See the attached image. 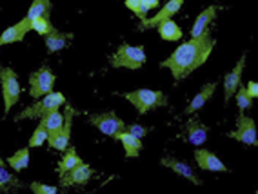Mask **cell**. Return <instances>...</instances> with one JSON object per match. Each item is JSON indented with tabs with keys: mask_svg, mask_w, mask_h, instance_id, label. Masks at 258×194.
<instances>
[{
	"mask_svg": "<svg viewBox=\"0 0 258 194\" xmlns=\"http://www.w3.org/2000/svg\"><path fill=\"white\" fill-rule=\"evenodd\" d=\"M213 47H215V40H213V37L206 29L199 37L191 38L185 44H180L175 51L169 55V58L162 62L160 67L171 69L175 80H182L185 76H189L195 69H199L200 65L208 60Z\"/></svg>",
	"mask_w": 258,
	"mask_h": 194,
	"instance_id": "obj_1",
	"label": "cell"
},
{
	"mask_svg": "<svg viewBox=\"0 0 258 194\" xmlns=\"http://www.w3.org/2000/svg\"><path fill=\"white\" fill-rule=\"evenodd\" d=\"M125 100L133 104L137 107V111L140 115L157 109V107H166L167 106V96L162 91H153V89H137V91L125 92Z\"/></svg>",
	"mask_w": 258,
	"mask_h": 194,
	"instance_id": "obj_2",
	"label": "cell"
},
{
	"mask_svg": "<svg viewBox=\"0 0 258 194\" xmlns=\"http://www.w3.org/2000/svg\"><path fill=\"white\" fill-rule=\"evenodd\" d=\"M64 104H66V96L62 92L51 91L44 96V100L35 102L33 106L26 107L19 116H15V120L20 122V120H26V118H44L47 113L55 111V109H58V107L64 106Z\"/></svg>",
	"mask_w": 258,
	"mask_h": 194,
	"instance_id": "obj_3",
	"label": "cell"
},
{
	"mask_svg": "<svg viewBox=\"0 0 258 194\" xmlns=\"http://www.w3.org/2000/svg\"><path fill=\"white\" fill-rule=\"evenodd\" d=\"M113 67H125V69H140L146 64V51L144 47H133L129 44H122L116 53L111 56Z\"/></svg>",
	"mask_w": 258,
	"mask_h": 194,
	"instance_id": "obj_4",
	"label": "cell"
},
{
	"mask_svg": "<svg viewBox=\"0 0 258 194\" xmlns=\"http://www.w3.org/2000/svg\"><path fill=\"white\" fill-rule=\"evenodd\" d=\"M0 82H2V96H4V113L8 115L20 98L19 76L10 67H0Z\"/></svg>",
	"mask_w": 258,
	"mask_h": 194,
	"instance_id": "obj_5",
	"label": "cell"
},
{
	"mask_svg": "<svg viewBox=\"0 0 258 194\" xmlns=\"http://www.w3.org/2000/svg\"><path fill=\"white\" fill-rule=\"evenodd\" d=\"M53 85H55V74L49 69V65H42L40 69L29 74V94L35 100L53 91Z\"/></svg>",
	"mask_w": 258,
	"mask_h": 194,
	"instance_id": "obj_6",
	"label": "cell"
},
{
	"mask_svg": "<svg viewBox=\"0 0 258 194\" xmlns=\"http://www.w3.org/2000/svg\"><path fill=\"white\" fill-rule=\"evenodd\" d=\"M75 109L71 106L66 107V113H64V124L62 127L56 131H49L47 133V142L53 149L56 151H66L68 145H70V138H71V122H73V115H75Z\"/></svg>",
	"mask_w": 258,
	"mask_h": 194,
	"instance_id": "obj_7",
	"label": "cell"
},
{
	"mask_svg": "<svg viewBox=\"0 0 258 194\" xmlns=\"http://www.w3.org/2000/svg\"><path fill=\"white\" fill-rule=\"evenodd\" d=\"M229 138H235L238 142L245 143V145H258V140H256V125L251 118L244 115V113H240L238 118H236V131H231L227 133Z\"/></svg>",
	"mask_w": 258,
	"mask_h": 194,
	"instance_id": "obj_8",
	"label": "cell"
},
{
	"mask_svg": "<svg viewBox=\"0 0 258 194\" xmlns=\"http://www.w3.org/2000/svg\"><path fill=\"white\" fill-rule=\"evenodd\" d=\"M89 124L95 125L102 134H107V136H115L116 133H122L125 129L124 120H120L113 111L89 116Z\"/></svg>",
	"mask_w": 258,
	"mask_h": 194,
	"instance_id": "obj_9",
	"label": "cell"
},
{
	"mask_svg": "<svg viewBox=\"0 0 258 194\" xmlns=\"http://www.w3.org/2000/svg\"><path fill=\"white\" fill-rule=\"evenodd\" d=\"M208 125H204L199 118H191L189 122H185L180 138L191 145H204L208 140Z\"/></svg>",
	"mask_w": 258,
	"mask_h": 194,
	"instance_id": "obj_10",
	"label": "cell"
},
{
	"mask_svg": "<svg viewBox=\"0 0 258 194\" xmlns=\"http://www.w3.org/2000/svg\"><path fill=\"white\" fill-rule=\"evenodd\" d=\"M245 58H247V55L244 53V55L240 56L238 64L233 67V71H229V73L224 76V100H226V104L229 102L231 96L235 94L238 85L242 83V73H244Z\"/></svg>",
	"mask_w": 258,
	"mask_h": 194,
	"instance_id": "obj_11",
	"label": "cell"
},
{
	"mask_svg": "<svg viewBox=\"0 0 258 194\" xmlns=\"http://www.w3.org/2000/svg\"><path fill=\"white\" fill-rule=\"evenodd\" d=\"M182 4H184V0H169L164 8H162L160 11H158L153 19H144L142 22H140V26H139V29L140 31H146V29H149V28H157L158 24H162L164 20H169V19H173V15H176L178 13V10L182 8Z\"/></svg>",
	"mask_w": 258,
	"mask_h": 194,
	"instance_id": "obj_12",
	"label": "cell"
},
{
	"mask_svg": "<svg viewBox=\"0 0 258 194\" xmlns=\"http://www.w3.org/2000/svg\"><path fill=\"white\" fill-rule=\"evenodd\" d=\"M93 174H95V171L82 162L80 165L73 167L70 172H66L64 176H60V178H62L60 183H62V187H70V185H86L93 178Z\"/></svg>",
	"mask_w": 258,
	"mask_h": 194,
	"instance_id": "obj_13",
	"label": "cell"
},
{
	"mask_svg": "<svg viewBox=\"0 0 258 194\" xmlns=\"http://www.w3.org/2000/svg\"><path fill=\"white\" fill-rule=\"evenodd\" d=\"M195 160L199 163L202 171H211V172H227V167L218 160L217 154H213L208 149H197L195 151Z\"/></svg>",
	"mask_w": 258,
	"mask_h": 194,
	"instance_id": "obj_14",
	"label": "cell"
},
{
	"mask_svg": "<svg viewBox=\"0 0 258 194\" xmlns=\"http://www.w3.org/2000/svg\"><path fill=\"white\" fill-rule=\"evenodd\" d=\"M29 29H31V20H28V19L20 20L19 24L8 28L0 35V47L6 46V44H13V42L24 40V37H26V33H28Z\"/></svg>",
	"mask_w": 258,
	"mask_h": 194,
	"instance_id": "obj_15",
	"label": "cell"
},
{
	"mask_svg": "<svg viewBox=\"0 0 258 194\" xmlns=\"http://www.w3.org/2000/svg\"><path fill=\"white\" fill-rule=\"evenodd\" d=\"M160 163L164 167H169V169H173V171H175L176 174L187 178V180L193 181L195 185H200V183H202V180H200L199 176L195 174V171L187 165V163L180 162V160H175V158H169V156H164V158H162Z\"/></svg>",
	"mask_w": 258,
	"mask_h": 194,
	"instance_id": "obj_16",
	"label": "cell"
},
{
	"mask_svg": "<svg viewBox=\"0 0 258 194\" xmlns=\"http://www.w3.org/2000/svg\"><path fill=\"white\" fill-rule=\"evenodd\" d=\"M113 138L122 142V145H124V151H125V156H127V158H137L140 154V151H142V147H144L142 140L137 138V136H133V134L125 133V131H122V133H116Z\"/></svg>",
	"mask_w": 258,
	"mask_h": 194,
	"instance_id": "obj_17",
	"label": "cell"
},
{
	"mask_svg": "<svg viewBox=\"0 0 258 194\" xmlns=\"http://www.w3.org/2000/svg\"><path fill=\"white\" fill-rule=\"evenodd\" d=\"M215 17H217V6L206 8V10L197 17V20H195L193 29H191V37L195 38V37H199V35H202V33L209 28V24L215 20Z\"/></svg>",
	"mask_w": 258,
	"mask_h": 194,
	"instance_id": "obj_18",
	"label": "cell"
},
{
	"mask_svg": "<svg viewBox=\"0 0 258 194\" xmlns=\"http://www.w3.org/2000/svg\"><path fill=\"white\" fill-rule=\"evenodd\" d=\"M215 89H217V83H206L202 89H200V92L197 94V96L191 100V104H189L187 107H185V115H193V113H197L200 109V107H204V104L209 102V98L213 96V92H215Z\"/></svg>",
	"mask_w": 258,
	"mask_h": 194,
	"instance_id": "obj_19",
	"label": "cell"
},
{
	"mask_svg": "<svg viewBox=\"0 0 258 194\" xmlns=\"http://www.w3.org/2000/svg\"><path fill=\"white\" fill-rule=\"evenodd\" d=\"M73 38V33H60V31H53L49 33L46 37V47L49 53H56V51H62L66 46H68V42Z\"/></svg>",
	"mask_w": 258,
	"mask_h": 194,
	"instance_id": "obj_20",
	"label": "cell"
},
{
	"mask_svg": "<svg viewBox=\"0 0 258 194\" xmlns=\"http://www.w3.org/2000/svg\"><path fill=\"white\" fill-rule=\"evenodd\" d=\"M80 163H82V160H80V156L77 154V149L68 145L64 156H62V160H60V163H58V174L64 176L66 172H70L73 167L80 165Z\"/></svg>",
	"mask_w": 258,
	"mask_h": 194,
	"instance_id": "obj_21",
	"label": "cell"
},
{
	"mask_svg": "<svg viewBox=\"0 0 258 194\" xmlns=\"http://www.w3.org/2000/svg\"><path fill=\"white\" fill-rule=\"evenodd\" d=\"M157 29L164 40L175 42V40H180V38H182V29L178 28V24H176L173 19L164 20L162 24H158Z\"/></svg>",
	"mask_w": 258,
	"mask_h": 194,
	"instance_id": "obj_22",
	"label": "cell"
},
{
	"mask_svg": "<svg viewBox=\"0 0 258 194\" xmlns=\"http://www.w3.org/2000/svg\"><path fill=\"white\" fill-rule=\"evenodd\" d=\"M49 13H51V2L49 0H33L31 8L28 11V20H35V19H40V17H47L49 19Z\"/></svg>",
	"mask_w": 258,
	"mask_h": 194,
	"instance_id": "obj_23",
	"label": "cell"
},
{
	"mask_svg": "<svg viewBox=\"0 0 258 194\" xmlns=\"http://www.w3.org/2000/svg\"><path fill=\"white\" fill-rule=\"evenodd\" d=\"M20 187H22V181L15 174L6 171L4 165H0V190L2 192H10L11 189H20Z\"/></svg>",
	"mask_w": 258,
	"mask_h": 194,
	"instance_id": "obj_24",
	"label": "cell"
},
{
	"mask_svg": "<svg viewBox=\"0 0 258 194\" xmlns=\"http://www.w3.org/2000/svg\"><path fill=\"white\" fill-rule=\"evenodd\" d=\"M8 163L13 167L15 171H24L29 165V149H20L13 156L8 158Z\"/></svg>",
	"mask_w": 258,
	"mask_h": 194,
	"instance_id": "obj_25",
	"label": "cell"
},
{
	"mask_svg": "<svg viewBox=\"0 0 258 194\" xmlns=\"http://www.w3.org/2000/svg\"><path fill=\"white\" fill-rule=\"evenodd\" d=\"M42 122H44V125H46L47 133H49V131H56L62 127V124H64V115L58 113V109H55V111L47 113V115L42 118Z\"/></svg>",
	"mask_w": 258,
	"mask_h": 194,
	"instance_id": "obj_26",
	"label": "cell"
},
{
	"mask_svg": "<svg viewBox=\"0 0 258 194\" xmlns=\"http://www.w3.org/2000/svg\"><path fill=\"white\" fill-rule=\"evenodd\" d=\"M236 104H238V109L242 113L253 107V98L249 96L247 89H245V85H242V83H240L238 89H236Z\"/></svg>",
	"mask_w": 258,
	"mask_h": 194,
	"instance_id": "obj_27",
	"label": "cell"
},
{
	"mask_svg": "<svg viewBox=\"0 0 258 194\" xmlns=\"http://www.w3.org/2000/svg\"><path fill=\"white\" fill-rule=\"evenodd\" d=\"M31 29H35V31H37L38 35H42V37H47L49 33L55 31L53 24L49 22V19H47V17H40V19L31 20Z\"/></svg>",
	"mask_w": 258,
	"mask_h": 194,
	"instance_id": "obj_28",
	"label": "cell"
},
{
	"mask_svg": "<svg viewBox=\"0 0 258 194\" xmlns=\"http://www.w3.org/2000/svg\"><path fill=\"white\" fill-rule=\"evenodd\" d=\"M44 142H47V131L44 122H40L35 133H33L31 140H29V147H40V145H44Z\"/></svg>",
	"mask_w": 258,
	"mask_h": 194,
	"instance_id": "obj_29",
	"label": "cell"
},
{
	"mask_svg": "<svg viewBox=\"0 0 258 194\" xmlns=\"http://www.w3.org/2000/svg\"><path fill=\"white\" fill-rule=\"evenodd\" d=\"M29 189H31L35 194H56L58 192L56 187H53V185H44V183H40V181H33V183L29 185Z\"/></svg>",
	"mask_w": 258,
	"mask_h": 194,
	"instance_id": "obj_30",
	"label": "cell"
},
{
	"mask_svg": "<svg viewBox=\"0 0 258 194\" xmlns=\"http://www.w3.org/2000/svg\"><path fill=\"white\" fill-rule=\"evenodd\" d=\"M125 6H127L129 10L135 11V15L139 17V19H146V11H144V6H142V0H125Z\"/></svg>",
	"mask_w": 258,
	"mask_h": 194,
	"instance_id": "obj_31",
	"label": "cell"
},
{
	"mask_svg": "<svg viewBox=\"0 0 258 194\" xmlns=\"http://www.w3.org/2000/svg\"><path fill=\"white\" fill-rule=\"evenodd\" d=\"M125 133H129V134H133V136H137V138H140L142 140L146 134L149 133V129L148 127H142V125H139V124H131V125H125Z\"/></svg>",
	"mask_w": 258,
	"mask_h": 194,
	"instance_id": "obj_32",
	"label": "cell"
},
{
	"mask_svg": "<svg viewBox=\"0 0 258 194\" xmlns=\"http://www.w3.org/2000/svg\"><path fill=\"white\" fill-rule=\"evenodd\" d=\"M158 4H160V0H142V6H144V11H146V13H149L151 10L158 8Z\"/></svg>",
	"mask_w": 258,
	"mask_h": 194,
	"instance_id": "obj_33",
	"label": "cell"
},
{
	"mask_svg": "<svg viewBox=\"0 0 258 194\" xmlns=\"http://www.w3.org/2000/svg\"><path fill=\"white\" fill-rule=\"evenodd\" d=\"M245 89H247V94L251 98H256L258 96V85H256V82H253V80H251V82L245 85Z\"/></svg>",
	"mask_w": 258,
	"mask_h": 194,
	"instance_id": "obj_34",
	"label": "cell"
},
{
	"mask_svg": "<svg viewBox=\"0 0 258 194\" xmlns=\"http://www.w3.org/2000/svg\"><path fill=\"white\" fill-rule=\"evenodd\" d=\"M4 163H6V162H4V160H2V158H0V165H4Z\"/></svg>",
	"mask_w": 258,
	"mask_h": 194,
	"instance_id": "obj_35",
	"label": "cell"
}]
</instances>
